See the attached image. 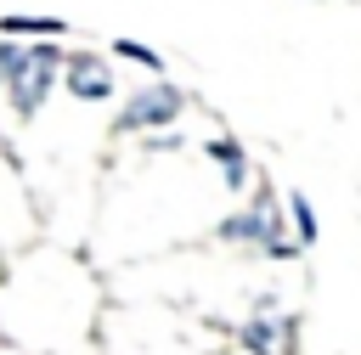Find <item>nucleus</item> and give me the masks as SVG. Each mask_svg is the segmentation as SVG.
Masks as SVG:
<instances>
[{
    "mask_svg": "<svg viewBox=\"0 0 361 355\" xmlns=\"http://www.w3.org/2000/svg\"><path fill=\"white\" fill-rule=\"evenodd\" d=\"M62 51L56 45H28L17 62H11V79H6V90H11V107H17V118H34L39 107H45V96H51V85H56V73H62Z\"/></svg>",
    "mask_w": 361,
    "mask_h": 355,
    "instance_id": "nucleus-1",
    "label": "nucleus"
},
{
    "mask_svg": "<svg viewBox=\"0 0 361 355\" xmlns=\"http://www.w3.org/2000/svg\"><path fill=\"white\" fill-rule=\"evenodd\" d=\"M180 107H186V96L175 90V85H147V90H135L130 101H124V113H118V130H164V124H175L180 118Z\"/></svg>",
    "mask_w": 361,
    "mask_h": 355,
    "instance_id": "nucleus-2",
    "label": "nucleus"
},
{
    "mask_svg": "<svg viewBox=\"0 0 361 355\" xmlns=\"http://www.w3.org/2000/svg\"><path fill=\"white\" fill-rule=\"evenodd\" d=\"M62 79H68V96H73V101H102V96H113V68H107L102 56H90V51L68 56V62H62Z\"/></svg>",
    "mask_w": 361,
    "mask_h": 355,
    "instance_id": "nucleus-3",
    "label": "nucleus"
},
{
    "mask_svg": "<svg viewBox=\"0 0 361 355\" xmlns=\"http://www.w3.org/2000/svg\"><path fill=\"white\" fill-rule=\"evenodd\" d=\"M293 344V316H271V299L259 304V316L243 327V349H254V355H282Z\"/></svg>",
    "mask_w": 361,
    "mask_h": 355,
    "instance_id": "nucleus-4",
    "label": "nucleus"
},
{
    "mask_svg": "<svg viewBox=\"0 0 361 355\" xmlns=\"http://www.w3.org/2000/svg\"><path fill=\"white\" fill-rule=\"evenodd\" d=\"M203 152H209V163L226 175V186H231V192H243V186H248V158H243V147H237L231 135H214Z\"/></svg>",
    "mask_w": 361,
    "mask_h": 355,
    "instance_id": "nucleus-5",
    "label": "nucleus"
},
{
    "mask_svg": "<svg viewBox=\"0 0 361 355\" xmlns=\"http://www.w3.org/2000/svg\"><path fill=\"white\" fill-rule=\"evenodd\" d=\"M0 34H34V39H56L68 34L62 17H0Z\"/></svg>",
    "mask_w": 361,
    "mask_h": 355,
    "instance_id": "nucleus-6",
    "label": "nucleus"
},
{
    "mask_svg": "<svg viewBox=\"0 0 361 355\" xmlns=\"http://www.w3.org/2000/svg\"><path fill=\"white\" fill-rule=\"evenodd\" d=\"M113 51H118L124 62H135V68H147V73H164V56H158L152 45H135V39H113Z\"/></svg>",
    "mask_w": 361,
    "mask_h": 355,
    "instance_id": "nucleus-7",
    "label": "nucleus"
},
{
    "mask_svg": "<svg viewBox=\"0 0 361 355\" xmlns=\"http://www.w3.org/2000/svg\"><path fill=\"white\" fill-rule=\"evenodd\" d=\"M288 214H293V237H299V248L316 242V214H310V203H305L299 192H288Z\"/></svg>",
    "mask_w": 361,
    "mask_h": 355,
    "instance_id": "nucleus-8",
    "label": "nucleus"
},
{
    "mask_svg": "<svg viewBox=\"0 0 361 355\" xmlns=\"http://www.w3.org/2000/svg\"><path fill=\"white\" fill-rule=\"evenodd\" d=\"M23 56V45H11V39H0V90H6V79H11V62Z\"/></svg>",
    "mask_w": 361,
    "mask_h": 355,
    "instance_id": "nucleus-9",
    "label": "nucleus"
}]
</instances>
